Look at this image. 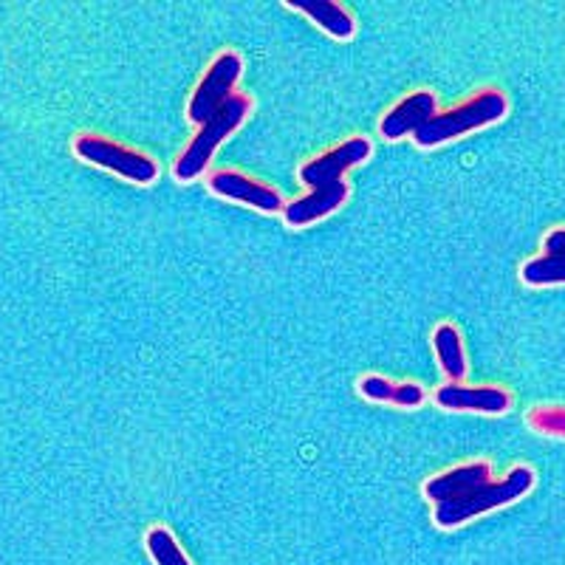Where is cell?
Instances as JSON below:
<instances>
[{
    "instance_id": "277c9868",
    "label": "cell",
    "mask_w": 565,
    "mask_h": 565,
    "mask_svg": "<svg viewBox=\"0 0 565 565\" xmlns=\"http://www.w3.org/2000/svg\"><path fill=\"white\" fill-rule=\"evenodd\" d=\"M252 105L255 103H252L249 94H235L218 114L210 116L199 128V134L186 141V148L181 150L179 159L173 161V179L186 184V181H195L199 175H204L215 150L249 119Z\"/></svg>"
},
{
    "instance_id": "6da1fadb",
    "label": "cell",
    "mask_w": 565,
    "mask_h": 565,
    "mask_svg": "<svg viewBox=\"0 0 565 565\" xmlns=\"http://www.w3.org/2000/svg\"><path fill=\"white\" fill-rule=\"evenodd\" d=\"M371 153V139L351 136V139L340 141L334 148H328L326 153L306 161L300 168V181L309 186V195L282 206V221L295 226V230H302V226H311L317 221L328 218V215H334L351 195L345 173L365 164Z\"/></svg>"
},
{
    "instance_id": "30bf717a",
    "label": "cell",
    "mask_w": 565,
    "mask_h": 565,
    "mask_svg": "<svg viewBox=\"0 0 565 565\" xmlns=\"http://www.w3.org/2000/svg\"><path fill=\"white\" fill-rule=\"evenodd\" d=\"M492 481V463L489 461H467L458 463V467L447 469V472H438V476H430L424 481L422 492L424 498L438 507V503L456 501V498H463V494L476 492L483 483Z\"/></svg>"
},
{
    "instance_id": "3957f363",
    "label": "cell",
    "mask_w": 565,
    "mask_h": 565,
    "mask_svg": "<svg viewBox=\"0 0 565 565\" xmlns=\"http://www.w3.org/2000/svg\"><path fill=\"white\" fill-rule=\"evenodd\" d=\"M534 483H537L534 469L526 467V463H514L501 481H489L481 489H476V492L463 494V498L438 503L433 509V523L438 529H458L463 523L481 518V514H489L494 509H503L509 503L521 501L523 494L532 492Z\"/></svg>"
},
{
    "instance_id": "e0dca14e",
    "label": "cell",
    "mask_w": 565,
    "mask_h": 565,
    "mask_svg": "<svg viewBox=\"0 0 565 565\" xmlns=\"http://www.w3.org/2000/svg\"><path fill=\"white\" fill-rule=\"evenodd\" d=\"M543 255H565V226L552 230L543 238Z\"/></svg>"
},
{
    "instance_id": "52a82bcc",
    "label": "cell",
    "mask_w": 565,
    "mask_h": 565,
    "mask_svg": "<svg viewBox=\"0 0 565 565\" xmlns=\"http://www.w3.org/2000/svg\"><path fill=\"white\" fill-rule=\"evenodd\" d=\"M206 186H210L212 195L235 201V204H246L257 212H282V206H286V201H282L275 186L264 184V181L244 173V170H215L206 179Z\"/></svg>"
},
{
    "instance_id": "8fae6325",
    "label": "cell",
    "mask_w": 565,
    "mask_h": 565,
    "mask_svg": "<svg viewBox=\"0 0 565 565\" xmlns=\"http://www.w3.org/2000/svg\"><path fill=\"white\" fill-rule=\"evenodd\" d=\"M282 7L291 9V12L306 14L328 38L342 40V43L356 34V20L337 0H282Z\"/></svg>"
},
{
    "instance_id": "5b68a950",
    "label": "cell",
    "mask_w": 565,
    "mask_h": 565,
    "mask_svg": "<svg viewBox=\"0 0 565 565\" xmlns=\"http://www.w3.org/2000/svg\"><path fill=\"white\" fill-rule=\"evenodd\" d=\"M74 153L94 168L110 170V173L122 175V179L134 181V184H153L159 179V164L141 150L119 145L114 139H105L97 134H83L74 139Z\"/></svg>"
},
{
    "instance_id": "7c38bea8",
    "label": "cell",
    "mask_w": 565,
    "mask_h": 565,
    "mask_svg": "<svg viewBox=\"0 0 565 565\" xmlns=\"http://www.w3.org/2000/svg\"><path fill=\"white\" fill-rule=\"evenodd\" d=\"M362 398L367 402H380V405H396V407H422L427 402V391L418 382H396L380 376V373H367L356 385Z\"/></svg>"
},
{
    "instance_id": "4fadbf2b",
    "label": "cell",
    "mask_w": 565,
    "mask_h": 565,
    "mask_svg": "<svg viewBox=\"0 0 565 565\" xmlns=\"http://www.w3.org/2000/svg\"><path fill=\"white\" fill-rule=\"evenodd\" d=\"M433 351L441 365V373L450 382L467 380V351H463L461 331L452 322H441L433 331Z\"/></svg>"
},
{
    "instance_id": "9a60e30c",
    "label": "cell",
    "mask_w": 565,
    "mask_h": 565,
    "mask_svg": "<svg viewBox=\"0 0 565 565\" xmlns=\"http://www.w3.org/2000/svg\"><path fill=\"white\" fill-rule=\"evenodd\" d=\"M145 546H148V554L153 557L156 565H193L186 559V554L181 552V546L175 543L173 534L164 526H153L148 534H145Z\"/></svg>"
},
{
    "instance_id": "ba28073f",
    "label": "cell",
    "mask_w": 565,
    "mask_h": 565,
    "mask_svg": "<svg viewBox=\"0 0 565 565\" xmlns=\"http://www.w3.org/2000/svg\"><path fill=\"white\" fill-rule=\"evenodd\" d=\"M436 405L450 413H481V416H503L512 407V393L501 385H467L447 382L436 391Z\"/></svg>"
},
{
    "instance_id": "9c48e42d",
    "label": "cell",
    "mask_w": 565,
    "mask_h": 565,
    "mask_svg": "<svg viewBox=\"0 0 565 565\" xmlns=\"http://www.w3.org/2000/svg\"><path fill=\"white\" fill-rule=\"evenodd\" d=\"M438 114V99L433 90H413L398 99L380 119V136L387 141H398L405 136H416L424 125Z\"/></svg>"
},
{
    "instance_id": "2e32d148",
    "label": "cell",
    "mask_w": 565,
    "mask_h": 565,
    "mask_svg": "<svg viewBox=\"0 0 565 565\" xmlns=\"http://www.w3.org/2000/svg\"><path fill=\"white\" fill-rule=\"evenodd\" d=\"M526 424L540 436L565 438V405H537L526 413Z\"/></svg>"
},
{
    "instance_id": "7a4b0ae2",
    "label": "cell",
    "mask_w": 565,
    "mask_h": 565,
    "mask_svg": "<svg viewBox=\"0 0 565 565\" xmlns=\"http://www.w3.org/2000/svg\"><path fill=\"white\" fill-rule=\"evenodd\" d=\"M507 114V94L498 88H481L478 94L463 99V103L452 105L450 110H438L430 122L413 136V141H416L422 150L438 148V145H447V141L461 139V136H469L476 134V130L489 128V125L501 122Z\"/></svg>"
},
{
    "instance_id": "5bb4252c",
    "label": "cell",
    "mask_w": 565,
    "mask_h": 565,
    "mask_svg": "<svg viewBox=\"0 0 565 565\" xmlns=\"http://www.w3.org/2000/svg\"><path fill=\"white\" fill-rule=\"evenodd\" d=\"M521 280L532 289L563 286L565 282V255H537L526 260L521 269Z\"/></svg>"
},
{
    "instance_id": "8992f818",
    "label": "cell",
    "mask_w": 565,
    "mask_h": 565,
    "mask_svg": "<svg viewBox=\"0 0 565 565\" xmlns=\"http://www.w3.org/2000/svg\"><path fill=\"white\" fill-rule=\"evenodd\" d=\"M241 74H244V57L238 52H232V49L221 52L206 65L204 77L195 85L193 97L186 103V119L195 125H204L210 116L218 114L238 94L235 85H238Z\"/></svg>"
}]
</instances>
